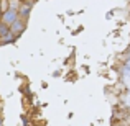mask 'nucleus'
I'll return each instance as SVG.
<instances>
[{
    "instance_id": "f03ea898",
    "label": "nucleus",
    "mask_w": 130,
    "mask_h": 126,
    "mask_svg": "<svg viewBox=\"0 0 130 126\" xmlns=\"http://www.w3.org/2000/svg\"><path fill=\"white\" fill-rule=\"evenodd\" d=\"M0 33H3V35H7V28L3 25H0Z\"/></svg>"
},
{
    "instance_id": "7ed1b4c3",
    "label": "nucleus",
    "mask_w": 130,
    "mask_h": 126,
    "mask_svg": "<svg viewBox=\"0 0 130 126\" xmlns=\"http://www.w3.org/2000/svg\"><path fill=\"white\" fill-rule=\"evenodd\" d=\"M0 124H2V121H0Z\"/></svg>"
},
{
    "instance_id": "f257e3e1",
    "label": "nucleus",
    "mask_w": 130,
    "mask_h": 126,
    "mask_svg": "<svg viewBox=\"0 0 130 126\" xmlns=\"http://www.w3.org/2000/svg\"><path fill=\"white\" fill-rule=\"evenodd\" d=\"M13 20H15V10H10L5 15V21H13Z\"/></svg>"
}]
</instances>
